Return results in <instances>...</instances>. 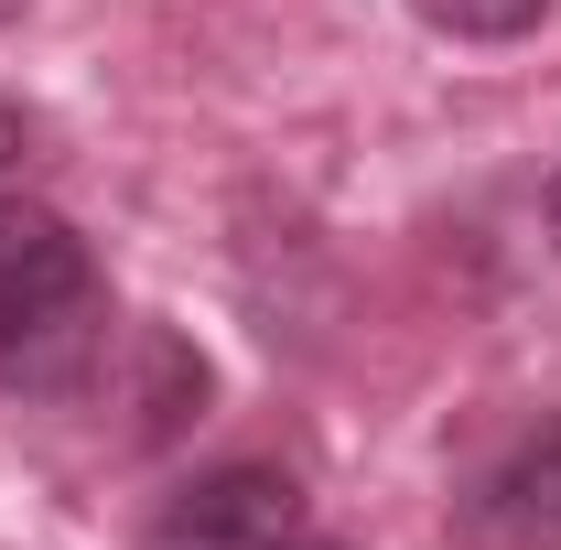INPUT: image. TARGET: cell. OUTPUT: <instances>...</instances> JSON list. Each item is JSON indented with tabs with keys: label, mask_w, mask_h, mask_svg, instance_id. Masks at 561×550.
<instances>
[{
	"label": "cell",
	"mask_w": 561,
	"mask_h": 550,
	"mask_svg": "<svg viewBox=\"0 0 561 550\" xmlns=\"http://www.w3.org/2000/svg\"><path fill=\"white\" fill-rule=\"evenodd\" d=\"M108 367V280L66 216L0 195V389L76 400Z\"/></svg>",
	"instance_id": "6da1fadb"
},
{
	"label": "cell",
	"mask_w": 561,
	"mask_h": 550,
	"mask_svg": "<svg viewBox=\"0 0 561 550\" xmlns=\"http://www.w3.org/2000/svg\"><path fill=\"white\" fill-rule=\"evenodd\" d=\"M454 540L465 550H561V411L507 432L454 485Z\"/></svg>",
	"instance_id": "7a4b0ae2"
},
{
	"label": "cell",
	"mask_w": 561,
	"mask_h": 550,
	"mask_svg": "<svg viewBox=\"0 0 561 550\" xmlns=\"http://www.w3.org/2000/svg\"><path fill=\"white\" fill-rule=\"evenodd\" d=\"M302 529V485L280 465H216V475L173 485L140 550H280Z\"/></svg>",
	"instance_id": "3957f363"
},
{
	"label": "cell",
	"mask_w": 561,
	"mask_h": 550,
	"mask_svg": "<svg viewBox=\"0 0 561 550\" xmlns=\"http://www.w3.org/2000/svg\"><path fill=\"white\" fill-rule=\"evenodd\" d=\"M443 33H465V44H507V33H529L551 0H421Z\"/></svg>",
	"instance_id": "277c9868"
},
{
	"label": "cell",
	"mask_w": 561,
	"mask_h": 550,
	"mask_svg": "<svg viewBox=\"0 0 561 550\" xmlns=\"http://www.w3.org/2000/svg\"><path fill=\"white\" fill-rule=\"evenodd\" d=\"M22 151H33V130H22V119H11V108H0V184H11V173H22Z\"/></svg>",
	"instance_id": "5b68a950"
},
{
	"label": "cell",
	"mask_w": 561,
	"mask_h": 550,
	"mask_svg": "<svg viewBox=\"0 0 561 550\" xmlns=\"http://www.w3.org/2000/svg\"><path fill=\"white\" fill-rule=\"evenodd\" d=\"M280 550H346V540H313V529H291V540H280Z\"/></svg>",
	"instance_id": "8992f818"
},
{
	"label": "cell",
	"mask_w": 561,
	"mask_h": 550,
	"mask_svg": "<svg viewBox=\"0 0 561 550\" xmlns=\"http://www.w3.org/2000/svg\"><path fill=\"white\" fill-rule=\"evenodd\" d=\"M551 227H561V173H551Z\"/></svg>",
	"instance_id": "52a82bcc"
}]
</instances>
